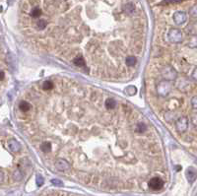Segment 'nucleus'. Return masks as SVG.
<instances>
[{"instance_id": "f257e3e1", "label": "nucleus", "mask_w": 197, "mask_h": 196, "mask_svg": "<svg viewBox=\"0 0 197 196\" xmlns=\"http://www.w3.org/2000/svg\"><path fill=\"white\" fill-rule=\"evenodd\" d=\"M23 100L29 109L17 120L47 166L64 160L79 180L110 184L166 167L155 126L123 99L60 77L32 86Z\"/></svg>"}, {"instance_id": "f03ea898", "label": "nucleus", "mask_w": 197, "mask_h": 196, "mask_svg": "<svg viewBox=\"0 0 197 196\" xmlns=\"http://www.w3.org/2000/svg\"><path fill=\"white\" fill-rule=\"evenodd\" d=\"M167 37H168V41L172 43H174V44L181 43L182 41H183L182 32L178 29H174V28H172V29H171L170 31H168Z\"/></svg>"}, {"instance_id": "7ed1b4c3", "label": "nucleus", "mask_w": 197, "mask_h": 196, "mask_svg": "<svg viewBox=\"0 0 197 196\" xmlns=\"http://www.w3.org/2000/svg\"><path fill=\"white\" fill-rule=\"evenodd\" d=\"M148 185L152 190H155V191L156 190H160L164 186V180H163L162 177L160 176H154L149 180Z\"/></svg>"}, {"instance_id": "20e7f679", "label": "nucleus", "mask_w": 197, "mask_h": 196, "mask_svg": "<svg viewBox=\"0 0 197 196\" xmlns=\"http://www.w3.org/2000/svg\"><path fill=\"white\" fill-rule=\"evenodd\" d=\"M172 19L177 25L181 26V25H183L185 22L187 21V15L185 12H183V11H177V12H174Z\"/></svg>"}, {"instance_id": "39448f33", "label": "nucleus", "mask_w": 197, "mask_h": 196, "mask_svg": "<svg viewBox=\"0 0 197 196\" xmlns=\"http://www.w3.org/2000/svg\"><path fill=\"white\" fill-rule=\"evenodd\" d=\"M7 146H8V149L11 151V152H13V153H19V152H21L22 150H23V147H22L21 143H19L14 138H11V139L8 140Z\"/></svg>"}, {"instance_id": "423d86ee", "label": "nucleus", "mask_w": 197, "mask_h": 196, "mask_svg": "<svg viewBox=\"0 0 197 196\" xmlns=\"http://www.w3.org/2000/svg\"><path fill=\"white\" fill-rule=\"evenodd\" d=\"M125 93L128 95V96H134V95L136 94V88L133 87V86L128 87L125 90Z\"/></svg>"}, {"instance_id": "0eeeda50", "label": "nucleus", "mask_w": 197, "mask_h": 196, "mask_svg": "<svg viewBox=\"0 0 197 196\" xmlns=\"http://www.w3.org/2000/svg\"><path fill=\"white\" fill-rule=\"evenodd\" d=\"M5 180H6V175H5V172L0 169V184L4 183Z\"/></svg>"}, {"instance_id": "6e6552de", "label": "nucleus", "mask_w": 197, "mask_h": 196, "mask_svg": "<svg viewBox=\"0 0 197 196\" xmlns=\"http://www.w3.org/2000/svg\"><path fill=\"white\" fill-rule=\"evenodd\" d=\"M43 178L42 176H37V184L38 186H41V185H43Z\"/></svg>"}, {"instance_id": "1a4fd4ad", "label": "nucleus", "mask_w": 197, "mask_h": 196, "mask_svg": "<svg viewBox=\"0 0 197 196\" xmlns=\"http://www.w3.org/2000/svg\"><path fill=\"white\" fill-rule=\"evenodd\" d=\"M52 183L55 184V185H59V186H62V185H63L62 181H60V180H52Z\"/></svg>"}, {"instance_id": "9d476101", "label": "nucleus", "mask_w": 197, "mask_h": 196, "mask_svg": "<svg viewBox=\"0 0 197 196\" xmlns=\"http://www.w3.org/2000/svg\"><path fill=\"white\" fill-rule=\"evenodd\" d=\"M190 15H192V17H196V6H193L192 9H190Z\"/></svg>"}, {"instance_id": "9b49d317", "label": "nucleus", "mask_w": 197, "mask_h": 196, "mask_svg": "<svg viewBox=\"0 0 197 196\" xmlns=\"http://www.w3.org/2000/svg\"><path fill=\"white\" fill-rule=\"evenodd\" d=\"M167 3H174V2H179L181 0H165Z\"/></svg>"}]
</instances>
